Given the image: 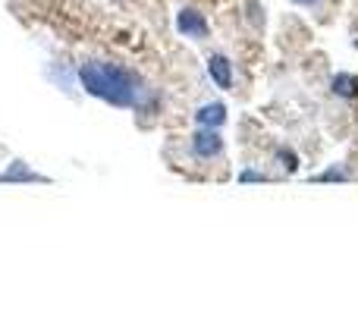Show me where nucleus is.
<instances>
[{
    "instance_id": "2",
    "label": "nucleus",
    "mask_w": 358,
    "mask_h": 314,
    "mask_svg": "<svg viewBox=\"0 0 358 314\" xmlns=\"http://www.w3.org/2000/svg\"><path fill=\"white\" fill-rule=\"evenodd\" d=\"M176 29H179V35H189L201 41V38H208V19L198 10H182L176 16Z\"/></svg>"
},
{
    "instance_id": "5",
    "label": "nucleus",
    "mask_w": 358,
    "mask_h": 314,
    "mask_svg": "<svg viewBox=\"0 0 358 314\" xmlns=\"http://www.w3.org/2000/svg\"><path fill=\"white\" fill-rule=\"evenodd\" d=\"M195 120L201 126H208V129H217V126L227 123V107H223L220 101H217V104H204L201 110L195 113Z\"/></svg>"
},
{
    "instance_id": "1",
    "label": "nucleus",
    "mask_w": 358,
    "mask_h": 314,
    "mask_svg": "<svg viewBox=\"0 0 358 314\" xmlns=\"http://www.w3.org/2000/svg\"><path fill=\"white\" fill-rule=\"evenodd\" d=\"M79 79L88 94L113 107H138L145 98V82L129 69L117 66V63H82Z\"/></svg>"
},
{
    "instance_id": "11",
    "label": "nucleus",
    "mask_w": 358,
    "mask_h": 314,
    "mask_svg": "<svg viewBox=\"0 0 358 314\" xmlns=\"http://www.w3.org/2000/svg\"><path fill=\"white\" fill-rule=\"evenodd\" d=\"M292 3H302V6H311V3H317V0H292Z\"/></svg>"
},
{
    "instance_id": "7",
    "label": "nucleus",
    "mask_w": 358,
    "mask_h": 314,
    "mask_svg": "<svg viewBox=\"0 0 358 314\" xmlns=\"http://www.w3.org/2000/svg\"><path fill=\"white\" fill-rule=\"evenodd\" d=\"M330 88H334V94H340V98H358V79L355 76H349V73L334 76Z\"/></svg>"
},
{
    "instance_id": "3",
    "label": "nucleus",
    "mask_w": 358,
    "mask_h": 314,
    "mask_svg": "<svg viewBox=\"0 0 358 314\" xmlns=\"http://www.w3.org/2000/svg\"><path fill=\"white\" fill-rule=\"evenodd\" d=\"M192 148H195L198 157H214V155L223 151V138L217 136L214 129H201V132L192 136Z\"/></svg>"
},
{
    "instance_id": "6",
    "label": "nucleus",
    "mask_w": 358,
    "mask_h": 314,
    "mask_svg": "<svg viewBox=\"0 0 358 314\" xmlns=\"http://www.w3.org/2000/svg\"><path fill=\"white\" fill-rule=\"evenodd\" d=\"M0 183H44V179L38 176V173L25 170L22 160H16V164H13L6 173H0Z\"/></svg>"
},
{
    "instance_id": "8",
    "label": "nucleus",
    "mask_w": 358,
    "mask_h": 314,
    "mask_svg": "<svg viewBox=\"0 0 358 314\" xmlns=\"http://www.w3.org/2000/svg\"><path fill=\"white\" fill-rule=\"evenodd\" d=\"M277 160H280V166H283V170H289V173H296V170H299V157H296V151L280 148V151H277Z\"/></svg>"
},
{
    "instance_id": "10",
    "label": "nucleus",
    "mask_w": 358,
    "mask_h": 314,
    "mask_svg": "<svg viewBox=\"0 0 358 314\" xmlns=\"http://www.w3.org/2000/svg\"><path fill=\"white\" fill-rule=\"evenodd\" d=\"M239 183H267L264 173H255V170H242L239 173Z\"/></svg>"
},
{
    "instance_id": "4",
    "label": "nucleus",
    "mask_w": 358,
    "mask_h": 314,
    "mask_svg": "<svg viewBox=\"0 0 358 314\" xmlns=\"http://www.w3.org/2000/svg\"><path fill=\"white\" fill-rule=\"evenodd\" d=\"M208 76L217 82L220 88H233V63L227 60L223 54H214L208 60Z\"/></svg>"
},
{
    "instance_id": "9",
    "label": "nucleus",
    "mask_w": 358,
    "mask_h": 314,
    "mask_svg": "<svg viewBox=\"0 0 358 314\" xmlns=\"http://www.w3.org/2000/svg\"><path fill=\"white\" fill-rule=\"evenodd\" d=\"M317 183H343V179H346V173L343 170H327V173H317Z\"/></svg>"
}]
</instances>
